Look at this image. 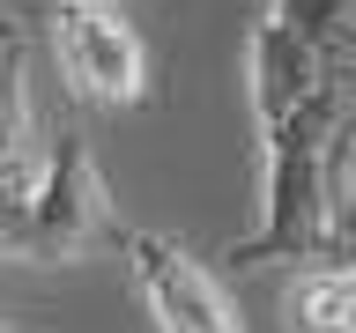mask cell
I'll return each mask as SVG.
<instances>
[{
	"label": "cell",
	"instance_id": "obj_1",
	"mask_svg": "<svg viewBox=\"0 0 356 333\" xmlns=\"http://www.w3.org/2000/svg\"><path fill=\"white\" fill-rule=\"evenodd\" d=\"M252 111L267 141V207L260 230L230 244V266H297L327 259V155H334V89L297 22L267 8L245 37Z\"/></svg>",
	"mask_w": 356,
	"mask_h": 333
},
{
	"label": "cell",
	"instance_id": "obj_2",
	"mask_svg": "<svg viewBox=\"0 0 356 333\" xmlns=\"http://www.w3.org/2000/svg\"><path fill=\"white\" fill-rule=\"evenodd\" d=\"M97 244H127V230L111 215V193H104V171H97L89 141L74 126H60L52 148H44L38 185L22 193L15 259L22 266H74V259H89Z\"/></svg>",
	"mask_w": 356,
	"mask_h": 333
},
{
	"label": "cell",
	"instance_id": "obj_3",
	"mask_svg": "<svg viewBox=\"0 0 356 333\" xmlns=\"http://www.w3.org/2000/svg\"><path fill=\"white\" fill-rule=\"evenodd\" d=\"M44 37H52V60H60L74 96H89V104H141L149 52H141L134 22L111 0H60L44 15Z\"/></svg>",
	"mask_w": 356,
	"mask_h": 333
},
{
	"label": "cell",
	"instance_id": "obj_4",
	"mask_svg": "<svg viewBox=\"0 0 356 333\" xmlns=\"http://www.w3.org/2000/svg\"><path fill=\"white\" fill-rule=\"evenodd\" d=\"M119 252H127V266H134V289H141V311L156 318V333H245L230 289H222L186 244L156 237V230H127Z\"/></svg>",
	"mask_w": 356,
	"mask_h": 333
},
{
	"label": "cell",
	"instance_id": "obj_5",
	"mask_svg": "<svg viewBox=\"0 0 356 333\" xmlns=\"http://www.w3.org/2000/svg\"><path fill=\"white\" fill-rule=\"evenodd\" d=\"M44 171L38 155V111H30V82H22V44L0 52V185L30 193Z\"/></svg>",
	"mask_w": 356,
	"mask_h": 333
},
{
	"label": "cell",
	"instance_id": "obj_6",
	"mask_svg": "<svg viewBox=\"0 0 356 333\" xmlns=\"http://www.w3.org/2000/svg\"><path fill=\"white\" fill-rule=\"evenodd\" d=\"M15 244H22V193L0 185V266L15 259Z\"/></svg>",
	"mask_w": 356,
	"mask_h": 333
},
{
	"label": "cell",
	"instance_id": "obj_7",
	"mask_svg": "<svg viewBox=\"0 0 356 333\" xmlns=\"http://www.w3.org/2000/svg\"><path fill=\"white\" fill-rule=\"evenodd\" d=\"M8 37H22V30H15V22H8V15H0V44H8Z\"/></svg>",
	"mask_w": 356,
	"mask_h": 333
},
{
	"label": "cell",
	"instance_id": "obj_8",
	"mask_svg": "<svg viewBox=\"0 0 356 333\" xmlns=\"http://www.w3.org/2000/svg\"><path fill=\"white\" fill-rule=\"evenodd\" d=\"M8 44H22V37H8ZM8 44H0V52H8Z\"/></svg>",
	"mask_w": 356,
	"mask_h": 333
},
{
	"label": "cell",
	"instance_id": "obj_9",
	"mask_svg": "<svg viewBox=\"0 0 356 333\" xmlns=\"http://www.w3.org/2000/svg\"><path fill=\"white\" fill-rule=\"evenodd\" d=\"M0 333H8V326H0Z\"/></svg>",
	"mask_w": 356,
	"mask_h": 333
}]
</instances>
